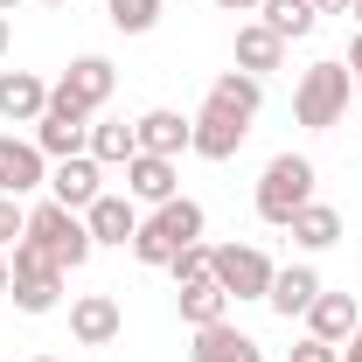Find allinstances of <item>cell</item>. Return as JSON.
I'll return each mask as SVG.
<instances>
[{"label": "cell", "mask_w": 362, "mask_h": 362, "mask_svg": "<svg viewBox=\"0 0 362 362\" xmlns=\"http://www.w3.org/2000/svg\"><path fill=\"white\" fill-rule=\"evenodd\" d=\"M42 7H63V0H42Z\"/></svg>", "instance_id": "39"}, {"label": "cell", "mask_w": 362, "mask_h": 362, "mask_svg": "<svg viewBox=\"0 0 362 362\" xmlns=\"http://www.w3.org/2000/svg\"><path fill=\"white\" fill-rule=\"evenodd\" d=\"M272 272H279V265H272L258 244H216V251H209V279L223 286L230 300H265Z\"/></svg>", "instance_id": "6"}, {"label": "cell", "mask_w": 362, "mask_h": 362, "mask_svg": "<svg viewBox=\"0 0 362 362\" xmlns=\"http://www.w3.org/2000/svg\"><path fill=\"white\" fill-rule=\"evenodd\" d=\"M209 98L230 105V112H244V119H258V105H265V77H251V70H223V77L209 84Z\"/></svg>", "instance_id": "25"}, {"label": "cell", "mask_w": 362, "mask_h": 362, "mask_svg": "<svg viewBox=\"0 0 362 362\" xmlns=\"http://www.w3.org/2000/svg\"><path fill=\"white\" fill-rule=\"evenodd\" d=\"M286 362H341V349L320 341V334H307V341H293V356H286Z\"/></svg>", "instance_id": "29"}, {"label": "cell", "mask_w": 362, "mask_h": 362, "mask_svg": "<svg viewBox=\"0 0 362 362\" xmlns=\"http://www.w3.org/2000/svg\"><path fill=\"white\" fill-rule=\"evenodd\" d=\"M349 77H356V98H362V35L349 42Z\"/></svg>", "instance_id": "30"}, {"label": "cell", "mask_w": 362, "mask_h": 362, "mask_svg": "<svg viewBox=\"0 0 362 362\" xmlns=\"http://www.w3.org/2000/svg\"><path fill=\"white\" fill-rule=\"evenodd\" d=\"M84 153L98 160V168H126V160L139 153V139H133V126H119V119H90Z\"/></svg>", "instance_id": "21"}, {"label": "cell", "mask_w": 362, "mask_h": 362, "mask_svg": "<svg viewBox=\"0 0 362 362\" xmlns=\"http://www.w3.org/2000/svg\"><path fill=\"white\" fill-rule=\"evenodd\" d=\"M105 14H112L119 35H146V28L160 21V0H105Z\"/></svg>", "instance_id": "26"}, {"label": "cell", "mask_w": 362, "mask_h": 362, "mask_svg": "<svg viewBox=\"0 0 362 362\" xmlns=\"http://www.w3.org/2000/svg\"><path fill=\"white\" fill-rule=\"evenodd\" d=\"M119 300L112 293H84V300H70V334L84 341V349H112L119 341Z\"/></svg>", "instance_id": "12"}, {"label": "cell", "mask_w": 362, "mask_h": 362, "mask_svg": "<svg viewBox=\"0 0 362 362\" xmlns=\"http://www.w3.org/2000/svg\"><path fill=\"white\" fill-rule=\"evenodd\" d=\"M188 362H265V349H258L237 320H209V327H195Z\"/></svg>", "instance_id": "13"}, {"label": "cell", "mask_w": 362, "mask_h": 362, "mask_svg": "<svg viewBox=\"0 0 362 362\" xmlns=\"http://www.w3.org/2000/svg\"><path fill=\"white\" fill-rule=\"evenodd\" d=\"M21 237H28L35 251H49L63 272H77L90 251H98V244H90V230H84V216H77V209H63V202H35Z\"/></svg>", "instance_id": "4"}, {"label": "cell", "mask_w": 362, "mask_h": 362, "mask_svg": "<svg viewBox=\"0 0 362 362\" xmlns=\"http://www.w3.org/2000/svg\"><path fill=\"white\" fill-rule=\"evenodd\" d=\"M251 202H258V216H265L272 230H286L307 202H314V160H307V153H279V160H265Z\"/></svg>", "instance_id": "1"}, {"label": "cell", "mask_w": 362, "mask_h": 362, "mask_svg": "<svg viewBox=\"0 0 362 362\" xmlns=\"http://www.w3.org/2000/svg\"><path fill=\"white\" fill-rule=\"evenodd\" d=\"M209 251H216V244H181L175 258H168L175 286H195V279H209Z\"/></svg>", "instance_id": "27"}, {"label": "cell", "mask_w": 362, "mask_h": 362, "mask_svg": "<svg viewBox=\"0 0 362 362\" xmlns=\"http://www.w3.org/2000/svg\"><path fill=\"white\" fill-rule=\"evenodd\" d=\"M7 286H14V265H7V251H0V293H7Z\"/></svg>", "instance_id": "34"}, {"label": "cell", "mask_w": 362, "mask_h": 362, "mask_svg": "<svg viewBox=\"0 0 362 362\" xmlns=\"http://www.w3.org/2000/svg\"><path fill=\"white\" fill-rule=\"evenodd\" d=\"M356 0H314V14H349Z\"/></svg>", "instance_id": "32"}, {"label": "cell", "mask_w": 362, "mask_h": 362, "mask_svg": "<svg viewBox=\"0 0 362 362\" xmlns=\"http://www.w3.org/2000/svg\"><path fill=\"white\" fill-rule=\"evenodd\" d=\"M0 56H7V14H0Z\"/></svg>", "instance_id": "35"}, {"label": "cell", "mask_w": 362, "mask_h": 362, "mask_svg": "<svg viewBox=\"0 0 362 362\" xmlns=\"http://www.w3.org/2000/svg\"><path fill=\"white\" fill-rule=\"evenodd\" d=\"M356 327H362V307H356V293H320L314 307H307V334L334 341V349H341V341H349Z\"/></svg>", "instance_id": "18"}, {"label": "cell", "mask_w": 362, "mask_h": 362, "mask_svg": "<svg viewBox=\"0 0 362 362\" xmlns=\"http://www.w3.org/2000/svg\"><path fill=\"white\" fill-rule=\"evenodd\" d=\"M223 14H258V0H216Z\"/></svg>", "instance_id": "33"}, {"label": "cell", "mask_w": 362, "mask_h": 362, "mask_svg": "<svg viewBox=\"0 0 362 362\" xmlns=\"http://www.w3.org/2000/svg\"><path fill=\"white\" fill-rule=\"evenodd\" d=\"M112 84H119V70H112L105 56H77V63L63 70V84H56V90H63V98H77L84 112H98V105L112 98Z\"/></svg>", "instance_id": "19"}, {"label": "cell", "mask_w": 362, "mask_h": 362, "mask_svg": "<svg viewBox=\"0 0 362 362\" xmlns=\"http://www.w3.org/2000/svg\"><path fill=\"white\" fill-rule=\"evenodd\" d=\"M28 362H63V356H28Z\"/></svg>", "instance_id": "38"}, {"label": "cell", "mask_w": 362, "mask_h": 362, "mask_svg": "<svg viewBox=\"0 0 362 362\" xmlns=\"http://www.w3.org/2000/svg\"><path fill=\"white\" fill-rule=\"evenodd\" d=\"M49 112V84L35 70H0V119L7 126H35Z\"/></svg>", "instance_id": "15"}, {"label": "cell", "mask_w": 362, "mask_h": 362, "mask_svg": "<svg viewBox=\"0 0 362 362\" xmlns=\"http://www.w3.org/2000/svg\"><path fill=\"white\" fill-rule=\"evenodd\" d=\"M279 63H286V42L272 35L265 21H244V28H237V70L265 77V70H279Z\"/></svg>", "instance_id": "20"}, {"label": "cell", "mask_w": 362, "mask_h": 362, "mask_svg": "<svg viewBox=\"0 0 362 362\" xmlns=\"http://www.w3.org/2000/svg\"><path fill=\"white\" fill-rule=\"evenodd\" d=\"M349 14H356V28H362V0H356V7H349Z\"/></svg>", "instance_id": "37"}, {"label": "cell", "mask_w": 362, "mask_h": 362, "mask_svg": "<svg viewBox=\"0 0 362 362\" xmlns=\"http://www.w3.org/2000/svg\"><path fill=\"white\" fill-rule=\"evenodd\" d=\"M244 139H251V119L209 98V105L195 112V133H188V153H202V160H237V146H244Z\"/></svg>", "instance_id": "8"}, {"label": "cell", "mask_w": 362, "mask_h": 362, "mask_svg": "<svg viewBox=\"0 0 362 362\" xmlns=\"http://www.w3.org/2000/svg\"><path fill=\"white\" fill-rule=\"evenodd\" d=\"M181 244H202V202H188V195L160 202V209L139 216V230H133V258L139 265H168Z\"/></svg>", "instance_id": "2"}, {"label": "cell", "mask_w": 362, "mask_h": 362, "mask_svg": "<svg viewBox=\"0 0 362 362\" xmlns=\"http://www.w3.org/2000/svg\"><path fill=\"white\" fill-rule=\"evenodd\" d=\"M349 98H356L349 63H314V70H300V84H293V119H300L307 133H327V126L349 112Z\"/></svg>", "instance_id": "3"}, {"label": "cell", "mask_w": 362, "mask_h": 362, "mask_svg": "<svg viewBox=\"0 0 362 362\" xmlns=\"http://www.w3.org/2000/svg\"><path fill=\"white\" fill-rule=\"evenodd\" d=\"M341 362H362V327L349 334V341H341Z\"/></svg>", "instance_id": "31"}, {"label": "cell", "mask_w": 362, "mask_h": 362, "mask_svg": "<svg viewBox=\"0 0 362 362\" xmlns=\"http://www.w3.org/2000/svg\"><path fill=\"white\" fill-rule=\"evenodd\" d=\"M14 7H21V0H0V14H14Z\"/></svg>", "instance_id": "36"}, {"label": "cell", "mask_w": 362, "mask_h": 362, "mask_svg": "<svg viewBox=\"0 0 362 362\" xmlns=\"http://www.w3.org/2000/svg\"><path fill=\"white\" fill-rule=\"evenodd\" d=\"M126 195L160 209V202H175V195H181V168H175V160H160V153H133V160H126Z\"/></svg>", "instance_id": "14"}, {"label": "cell", "mask_w": 362, "mask_h": 362, "mask_svg": "<svg viewBox=\"0 0 362 362\" xmlns=\"http://www.w3.org/2000/svg\"><path fill=\"white\" fill-rule=\"evenodd\" d=\"M35 188H49V153L35 139L0 133V195H35Z\"/></svg>", "instance_id": "9"}, {"label": "cell", "mask_w": 362, "mask_h": 362, "mask_svg": "<svg viewBox=\"0 0 362 362\" xmlns=\"http://www.w3.org/2000/svg\"><path fill=\"white\" fill-rule=\"evenodd\" d=\"M84 230H90V244H133V230H139L133 195H98L84 209Z\"/></svg>", "instance_id": "17"}, {"label": "cell", "mask_w": 362, "mask_h": 362, "mask_svg": "<svg viewBox=\"0 0 362 362\" xmlns=\"http://www.w3.org/2000/svg\"><path fill=\"white\" fill-rule=\"evenodd\" d=\"M293 244L300 251H327V244H341V209H327V202H307L300 216H293Z\"/></svg>", "instance_id": "23"}, {"label": "cell", "mask_w": 362, "mask_h": 362, "mask_svg": "<svg viewBox=\"0 0 362 362\" xmlns=\"http://www.w3.org/2000/svg\"><path fill=\"white\" fill-rule=\"evenodd\" d=\"M98 195H105V168H98L90 153H70V160H56V168H49V202H63V209H77V216H84Z\"/></svg>", "instance_id": "10"}, {"label": "cell", "mask_w": 362, "mask_h": 362, "mask_svg": "<svg viewBox=\"0 0 362 362\" xmlns=\"http://www.w3.org/2000/svg\"><path fill=\"white\" fill-rule=\"evenodd\" d=\"M35 146H42L49 160H70V153H84V139H90V112L77 105V98H63V90H49V112L35 119Z\"/></svg>", "instance_id": "7"}, {"label": "cell", "mask_w": 362, "mask_h": 362, "mask_svg": "<svg viewBox=\"0 0 362 362\" xmlns=\"http://www.w3.org/2000/svg\"><path fill=\"white\" fill-rule=\"evenodd\" d=\"M320 293H327V286H320L314 265H286V272H272V293H265V300H272V314H279V320H293V314L307 320V307H314Z\"/></svg>", "instance_id": "16"}, {"label": "cell", "mask_w": 362, "mask_h": 362, "mask_svg": "<svg viewBox=\"0 0 362 362\" xmlns=\"http://www.w3.org/2000/svg\"><path fill=\"white\" fill-rule=\"evenodd\" d=\"M7 265H14V286H7V293H14L21 314H56V307H63V265H56L49 251H35V244L21 237V244L7 251Z\"/></svg>", "instance_id": "5"}, {"label": "cell", "mask_w": 362, "mask_h": 362, "mask_svg": "<svg viewBox=\"0 0 362 362\" xmlns=\"http://www.w3.org/2000/svg\"><path fill=\"white\" fill-rule=\"evenodd\" d=\"M21 230H28L21 195H0V251H14V244H21Z\"/></svg>", "instance_id": "28"}, {"label": "cell", "mask_w": 362, "mask_h": 362, "mask_svg": "<svg viewBox=\"0 0 362 362\" xmlns=\"http://www.w3.org/2000/svg\"><path fill=\"white\" fill-rule=\"evenodd\" d=\"M188 133H195V119H181V112H168V105H153V112L133 119L139 153H160V160H181V153H188Z\"/></svg>", "instance_id": "11"}, {"label": "cell", "mask_w": 362, "mask_h": 362, "mask_svg": "<svg viewBox=\"0 0 362 362\" xmlns=\"http://www.w3.org/2000/svg\"><path fill=\"white\" fill-rule=\"evenodd\" d=\"M181 300V320L188 327H209V320H230V293L216 286V279H195V286H175Z\"/></svg>", "instance_id": "22"}, {"label": "cell", "mask_w": 362, "mask_h": 362, "mask_svg": "<svg viewBox=\"0 0 362 362\" xmlns=\"http://www.w3.org/2000/svg\"><path fill=\"white\" fill-rule=\"evenodd\" d=\"M258 14H265V28L279 42H300V35H314V0H258Z\"/></svg>", "instance_id": "24"}]
</instances>
